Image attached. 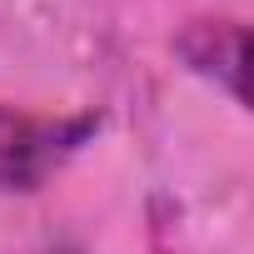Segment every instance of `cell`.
I'll list each match as a JSON object with an SVG mask.
<instances>
[{
	"instance_id": "1",
	"label": "cell",
	"mask_w": 254,
	"mask_h": 254,
	"mask_svg": "<svg viewBox=\"0 0 254 254\" xmlns=\"http://www.w3.org/2000/svg\"><path fill=\"white\" fill-rule=\"evenodd\" d=\"M95 115H25V110H0V190L5 194H30L40 190L90 135H95Z\"/></svg>"
},
{
	"instance_id": "2",
	"label": "cell",
	"mask_w": 254,
	"mask_h": 254,
	"mask_svg": "<svg viewBox=\"0 0 254 254\" xmlns=\"http://www.w3.org/2000/svg\"><path fill=\"white\" fill-rule=\"evenodd\" d=\"M244 45H249V35L239 20H190L175 40L180 60L194 75L214 80L234 105H244Z\"/></svg>"
}]
</instances>
